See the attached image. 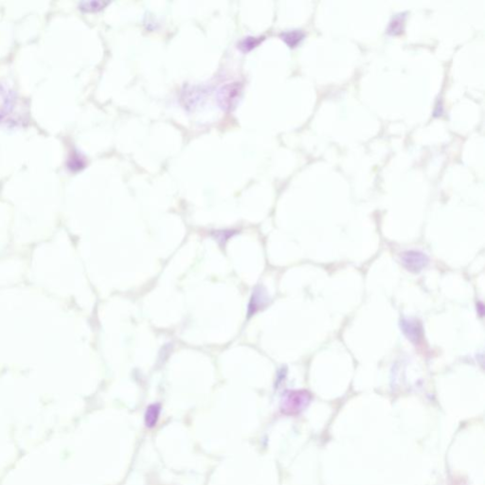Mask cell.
<instances>
[{"mask_svg": "<svg viewBox=\"0 0 485 485\" xmlns=\"http://www.w3.org/2000/svg\"><path fill=\"white\" fill-rule=\"evenodd\" d=\"M243 93V84L240 82L226 83L217 92V103L225 112H230L236 107Z\"/></svg>", "mask_w": 485, "mask_h": 485, "instance_id": "1", "label": "cell"}, {"mask_svg": "<svg viewBox=\"0 0 485 485\" xmlns=\"http://www.w3.org/2000/svg\"><path fill=\"white\" fill-rule=\"evenodd\" d=\"M311 400V394L306 391H292L286 393L283 410L287 414H298Z\"/></svg>", "mask_w": 485, "mask_h": 485, "instance_id": "2", "label": "cell"}, {"mask_svg": "<svg viewBox=\"0 0 485 485\" xmlns=\"http://www.w3.org/2000/svg\"><path fill=\"white\" fill-rule=\"evenodd\" d=\"M401 261L403 265L410 272L418 273L422 271L429 262V259L426 254L416 251L410 250L402 253Z\"/></svg>", "mask_w": 485, "mask_h": 485, "instance_id": "3", "label": "cell"}, {"mask_svg": "<svg viewBox=\"0 0 485 485\" xmlns=\"http://www.w3.org/2000/svg\"><path fill=\"white\" fill-rule=\"evenodd\" d=\"M268 300V298L266 296L265 291L261 286H257L249 301V309H248V315L249 317L253 316L255 313H257L261 308L263 307Z\"/></svg>", "mask_w": 485, "mask_h": 485, "instance_id": "4", "label": "cell"}, {"mask_svg": "<svg viewBox=\"0 0 485 485\" xmlns=\"http://www.w3.org/2000/svg\"><path fill=\"white\" fill-rule=\"evenodd\" d=\"M401 327L404 334L410 341L417 343L421 339L422 327L417 320L410 319L401 320Z\"/></svg>", "mask_w": 485, "mask_h": 485, "instance_id": "5", "label": "cell"}, {"mask_svg": "<svg viewBox=\"0 0 485 485\" xmlns=\"http://www.w3.org/2000/svg\"><path fill=\"white\" fill-rule=\"evenodd\" d=\"M304 36V33L300 30H291L283 33L281 35V38L288 47H295L301 42Z\"/></svg>", "mask_w": 485, "mask_h": 485, "instance_id": "6", "label": "cell"}, {"mask_svg": "<svg viewBox=\"0 0 485 485\" xmlns=\"http://www.w3.org/2000/svg\"><path fill=\"white\" fill-rule=\"evenodd\" d=\"M109 2L106 1H98V0H92V1H82L79 3V8L83 12H96L104 10Z\"/></svg>", "mask_w": 485, "mask_h": 485, "instance_id": "7", "label": "cell"}, {"mask_svg": "<svg viewBox=\"0 0 485 485\" xmlns=\"http://www.w3.org/2000/svg\"><path fill=\"white\" fill-rule=\"evenodd\" d=\"M262 40H263V37L248 36V37H245L243 40L240 41V43L238 44V47L242 52L248 53L249 51H251L253 48L258 47Z\"/></svg>", "mask_w": 485, "mask_h": 485, "instance_id": "8", "label": "cell"}, {"mask_svg": "<svg viewBox=\"0 0 485 485\" xmlns=\"http://www.w3.org/2000/svg\"><path fill=\"white\" fill-rule=\"evenodd\" d=\"M160 413L159 404H153L147 408L145 413V423L148 427H153L156 424Z\"/></svg>", "mask_w": 485, "mask_h": 485, "instance_id": "9", "label": "cell"}, {"mask_svg": "<svg viewBox=\"0 0 485 485\" xmlns=\"http://www.w3.org/2000/svg\"><path fill=\"white\" fill-rule=\"evenodd\" d=\"M85 166V160L82 156V154L78 153H73L70 156L68 160V168L72 172H78L81 171Z\"/></svg>", "mask_w": 485, "mask_h": 485, "instance_id": "10", "label": "cell"}, {"mask_svg": "<svg viewBox=\"0 0 485 485\" xmlns=\"http://www.w3.org/2000/svg\"><path fill=\"white\" fill-rule=\"evenodd\" d=\"M405 21V13H399L396 14L388 28V33L391 35H398L403 31V25Z\"/></svg>", "mask_w": 485, "mask_h": 485, "instance_id": "11", "label": "cell"}, {"mask_svg": "<svg viewBox=\"0 0 485 485\" xmlns=\"http://www.w3.org/2000/svg\"><path fill=\"white\" fill-rule=\"evenodd\" d=\"M477 310H478V312H479L480 316H481V317H484V314H485V306H484V304H483L482 302H479V303H478V305H477Z\"/></svg>", "mask_w": 485, "mask_h": 485, "instance_id": "12", "label": "cell"}]
</instances>
